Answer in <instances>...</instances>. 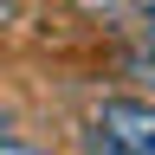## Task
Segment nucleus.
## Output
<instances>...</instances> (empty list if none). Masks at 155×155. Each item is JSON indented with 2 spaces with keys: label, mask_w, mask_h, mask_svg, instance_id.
I'll use <instances>...</instances> for the list:
<instances>
[{
  "label": "nucleus",
  "mask_w": 155,
  "mask_h": 155,
  "mask_svg": "<svg viewBox=\"0 0 155 155\" xmlns=\"http://www.w3.org/2000/svg\"><path fill=\"white\" fill-rule=\"evenodd\" d=\"M91 129L116 155H155V104L149 97H104L97 116H91Z\"/></svg>",
  "instance_id": "1"
},
{
  "label": "nucleus",
  "mask_w": 155,
  "mask_h": 155,
  "mask_svg": "<svg viewBox=\"0 0 155 155\" xmlns=\"http://www.w3.org/2000/svg\"><path fill=\"white\" fill-rule=\"evenodd\" d=\"M0 155H52V149H26V142H0Z\"/></svg>",
  "instance_id": "2"
},
{
  "label": "nucleus",
  "mask_w": 155,
  "mask_h": 155,
  "mask_svg": "<svg viewBox=\"0 0 155 155\" xmlns=\"http://www.w3.org/2000/svg\"><path fill=\"white\" fill-rule=\"evenodd\" d=\"M136 13H142V26H155V0H136Z\"/></svg>",
  "instance_id": "3"
},
{
  "label": "nucleus",
  "mask_w": 155,
  "mask_h": 155,
  "mask_svg": "<svg viewBox=\"0 0 155 155\" xmlns=\"http://www.w3.org/2000/svg\"><path fill=\"white\" fill-rule=\"evenodd\" d=\"M142 45H149V58H155V26H142Z\"/></svg>",
  "instance_id": "4"
},
{
  "label": "nucleus",
  "mask_w": 155,
  "mask_h": 155,
  "mask_svg": "<svg viewBox=\"0 0 155 155\" xmlns=\"http://www.w3.org/2000/svg\"><path fill=\"white\" fill-rule=\"evenodd\" d=\"M84 7H116V0H84Z\"/></svg>",
  "instance_id": "5"
}]
</instances>
